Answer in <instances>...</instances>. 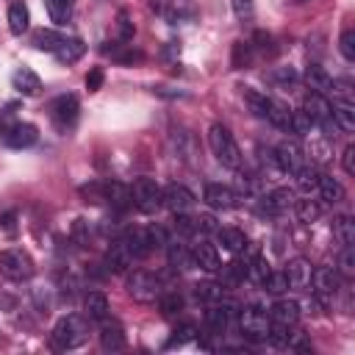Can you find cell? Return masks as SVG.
Listing matches in <instances>:
<instances>
[{"instance_id":"6da1fadb","label":"cell","mask_w":355,"mask_h":355,"mask_svg":"<svg viewBox=\"0 0 355 355\" xmlns=\"http://www.w3.org/2000/svg\"><path fill=\"white\" fill-rule=\"evenodd\" d=\"M86 338H89V322H86L83 316H78V313H67V316H61V319L55 322L53 333H50V344H53V349H61V352L80 347Z\"/></svg>"},{"instance_id":"7a4b0ae2","label":"cell","mask_w":355,"mask_h":355,"mask_svg":"<svg viewBox=\"0 0 355 355\" xmlns=\"http://www.w3.org/2000/svg\"><path fill=\"white\" fill-rule=\"evenodd\" d=\"M208 144H211V153L216 155V161L227 169H239L241 166V150L233 139V133L227 130V125L222 122H214L211 130H208Z\"/></svg>"},{"instance_id":"3957f363","label":"cell","mask_w":355,"mask_h":355,"mask_svg":"<svg viewBox=\"0 0 355 355\" xmlns=\"http://www.w3.org/2000/svg\"><path fill=\"white\" fill-rule=\"evenodd\" d=\"M36 272L33 266V258L19 250V247H11V250H3L0 252V275L11 283H22V280H31Z\"/></svg>"},{"instance_id":"277c9868","label":"cell","mask_w":355,"mask_h":355,"mask_svg":"<svg viewBox=\"0 0 355 355\" xmlns=\"http://www.w3.org/2000/svg\"><path fill=\"white\" fill-rule=\"evenodd\" d=\"M269 324H272L269 313H266L263 308H258V305H247V308H241V313H239L241 336L250 338V341H266Z\"/></svg>"},{"instance_id":"5b68a950","label":"cell","mask_w":355,"mask_h":355,"mask_svg":"<svg viewBox=\"0 0 355 355\" xmlns=\"http://www.w3.org/2000/svg\"><path fill=\"white\" fill-rule=\"evenodd\" d=\"M78 116H80V105L75 94H61L50 103V119L58 133H69L78 125Z\"/></svg>"},{"instance_id":"8992f818","label":"cell","mask_w":355,"mask_h":355,"mask_svg":"<svg viewBox=\"0 0 355 355\" xmlns=\"http://www.w3.org/2000/svg\"><path fill=\"white\" fill-rule=\"evenodd\" d=\"M125 291H128L136 302H155V300L161 297V280H158L155 275H150V272L136 269V272L128 275Z\"/></svg>"},{"instance_id":"52a82bcc","label":"cell","mask_w":355,"mask_h":355,"mask_svg":"<svg viewBox=\"0 0 355 355\" xmlns=\"http://www.w3.org/2000/svg\"><path fill=\"white\" fill-rule=\"evenodd\" d=\"M130 202L141 211V214H155L161 205V189L155 180L150 178H136L130 186Z\"/></svg>"},{"instance_id":"ba28073f","label":"cell","mask_w":355,"mask_h":355,"mask_svg":"<svg viewBox=\"0 0 355 355\" xmlns=\"http://www.w3.org/2000/svg\"><path fill=\"white\" fill-rule=\"evenodd\" d=\"M0 133H3V141H6L11 150H28V147H33L36 139H39V128L31 125V122H11V125H6Z\"/></svg>"},{"instance_id":"9c48e42d","label":"cell","mask_w":355,"mask_h":355,"mask_svg":"<svg viewBox=\"0 0 355 355\" xmlns=\"http://www.w3.org/2000/svg\"><path fill=\"white\" fill-rule=\"evenodd\" d=\"M313 297L322 302V300H333L341 288V275L333 269V266H313Z\"/></svg>"},{"instance_id":"30bf717a","label":"cell","mask_w":355,"mask_h":355,"mask_svg":"<svg viewBox=\"0 0 355 355\" xmlns=\"http://www.w3.org/2000/svg\"><path fill=\"white\" fill-rule=\"evenodd\" d=\"M302 111L311 116L313 125H319V128H324V130L333 128V111H330V100H327L324 94L308 92L305 100H302Z\"/></svg>"},{"instance_id":"8fae6325","label":"cell","mask_w":355,"mask_h":355,"mask_svg":"<svg viewBox=\"0 0 355 355\" xmlns=\"http://www.w3.org/2000/svg\"><path fill=\"white\" fill-rule=\"evenodd\" d=\"M128 344V336H125V327L119 319H111V316H103L100 319V347L105 352H119L125 349Z\"/></svg>"},{"instance_id":"7c38bea8","label":"cell","mask_w":355,"mask_h":355,"mask_svg":"<svg viewBox=\"0 0 355 355\" xmlns=\"http://www.w3.org/2000/svg\"><path fill=\"white\" fill-rule=\"evenodd\" d=\"M233 313H236V305L222 302V300H219V302H211L208 311H205V327H208L214 336H222V333L230 327Z\"/></svg>"},{"instance_id":"4fadbf2b","label":"cell","mask_w":355,"mask_h":355,"mask_svg":"<svg viewBox=\"0 0 355 355\" xmlns=\"http://www.w3.org/2000/svg\"><path fill=\"white\" fill-rule=\"evenodd\" d=\"M133 261H136V255L130 252L128 241L125 239H114L111 247H108V252H105V269L119 275V272H128L133 266Z\"/></svg>"},{"instance_id":"5bb4252c","label":"cell","mask_w":355,"mask_h":355,"mask_svg":"<svg viewBox=\"0 0 355 355\" xmlns=\"http://www.w3.org/2000/svg\"><path fill=\"white\" fill-rule=\"evenodd\" d=\"M161 205H166L172 214H180L194 205V194L183 183H169L166 189H161Z\"/></svg>"},{"instance_id":"9a60e30c","label":"cell","mask_w":355,"mask_h":355,"mask_svg":"<svg viewBox=\"0 0 355 355\" xmlns=\"http://www.w3.org/2000/svg\"><path fill=\"white\" fill-rule=\"evenodd\" d=\"M305 153L294 144V141H283V144H277L275 147V161H277V169L280 172H288V175H294L302 164H305V158H302Z\"/></svg>"},{"instance_id":"2e32d148","label":"cell","mask_w":355,"mask_h":355,"mask_svg":"<svg viewBox=\"0 0 355 355\" xmlns=\"http://www.w3.org/2000/svg\"><path fill=\"white\" fill-rule=\"evenodd\" d=\"M205 202H208L214 211H230V208L239 205V194H236L230 186L208 183V186H205Z\"/></svg>"},{"instance_id":"e0dca14e","label":"cell","mask_w":355,"mask_h":355,"mask_svg":"<svg viewBox=\"0 0 355 355\" xmlns=\"http://www.w3.org/2000/svg\"><path fill=\"white\" fill-rule=\"evenodd\" d=\"M283 275H286V280H288L291 288H308L311 286V277H313V263L308 258H302V255L300 258H291Z\"/></svg>"},{"instance_id":"ac0fdd59","label":"cell","mask_w":355,"mask_h":355,"mask_svg":"<svg viewBox=\"0 0 355 355\" xmlns=\"http://www.w3.org/2000/svg\"><path fill=\"white\" fill-rule=\"evenodd\" d=\"M294 205V194L288 191V189H272L263 200H261V211L263 214H269V216H280L283 211H288Z\"/></svg>"},{"instance_id":"d6986e66","label":"cell","mask_w":355,"mask_h":355,"mask_svg":"<svg viewBox=\"0 0 355 355\" xmlns=\"http://www.w3.org/2000/svg\"><path fill=\"white\" fill-rule=\"evenodd\" d=\"M269 319H272L275 324L294 327L297 319H300V302H294V300H277V302L269 308Z\"/></svg>"},{"instance_id":"ffe728a7","label":"cell","mask_w":355,"mask_h":355,"mask_svg":"<svg viewBox=\"0 0 355 355\" xmlns=\"http://www.w3.org/2000/svg\"><path fill=\"white\" fill-rule=\"evenodd\" d=\"M150 11L158 14L166 25H178V22H183V17H191V11L180 8L175 0H150Z\"/></svg>"},{"instance_id":"44dd1931","label":"cell","mask_w":355,"mask_h":355,"mask_svg":"<svg viewBox=\"0 0 355 355\" xmlns=\"http://www.w3.org/2000/svg\"><path fill=\"white\" fill-rule=\"evenodd\" d=\"M11 86H14L19 94L31 97V94H36V92L42 89V80H39V75H36L31 67H19V69H14V75H11Z\"/></svg>"},{"instance_id":"7402d4cb","label":"cell","mask_w":355,"mask_h":355,"mask_svg":"<svg viewBox=\"0 0 355 355\" xmlns=\"http://www.w3.org/2000/svg\"><path fill=\"white\" fill-rule=\"evenodd\" d=\"M83 53H86V42L78 36H64L61 44L55 47V58L61 64H75L78 58H83Z\"/></svg>"},{"instance_id":"603a6c76","label":"cell","mask_w":355,"mask_h":355,"mask_svg":"<svg viewBox=\"0 0 355 355\" xmlns=\"http://www.w3.org/2000/svg\"><path fill=\"white\" fill-rule=\"evenodd\" d=\"M241 97H244V103H247V108H250V114H252L255 119H266L272 97H266L263 92L252 89V86H244V89H241Z\"/></svg>"},{"instance_id":"cb8c5ba5","label":"cell","mask_w":355,"mask_h":355,"mask_svg":"<svg viewBox=\"0 0 355 355\" xmlns=\"http://www.w3.org/2000/svg\"><path fill=\"white\" fill-rule=\"evenodd\" d=\"M191 255H194V263H197L200 269H205V272H219V266H222V263H219V252H216V247L208 244V241L194 244Z\"/></svg>"},{"instance_id":"d4e9b609","label":"cell","mask_w":355,"mask_h":355,"mask_svg":"<svg viewBox=\"0 0 355 355\" xmlns=\"http://www.w3.org/2000/svg\"><path fill=\"white\" fill-rule=\"evenodd\" d=\"M108 297L103 294V291H89L86 297H83V313H86V319L89 322H100L103 316H108Z\"/></svg>"},{"instance_id":"484cf974","label":"cell","mask_w":355,"mask_h":355,"mask_svg":"<svg viewBox=\"0 0 355 355\" xmlns=\"http://www.w3.org/2000/svg\"><path fill=\"white\" fill-rule=\"evenodd\" d=\"M330 111H333V125H338L344 133H352V130H355V105H352V103H347V100H333Z\"/></svg>"},{"instance_id":"4316f807","label":"cell","mask_w":355,"mask_h":355,"mask_svg":"<svg viewBox=\"0 0 355 355\" xmlns=\"http://www.w3.org/2000/svg\"><path fill=\"white\" fill-rule=\"evenodd\" d=\"M166 258H169V266H172V269H180V272H186V269H194V266H197V263H194L191 250H189L186 244H178V241L166 244Z\"/></svg>"},{"instance_id":"83f0119b","label":"cell","mask_w":355,"mask_h":355,"mask_svg":"<svg viewBox=\"0 0 355 355\" xmlns=\"http://www.w3.org/2000/svg\"><path fill=\"white\" fill-rule=\"evenodd\" d=\"M305 83H308L311 92L324 94V92H330L333 78H330V72H327L324 67H319V64H308V69H305Z\"/></svg>"},{"instance_id":"f1b7e54d","label":"cell","mask_w":355,"mask_h":355,"mask_svg":"<svg viewBox=\"0 0 355 355\" xmlns=\"http://www.w3.org/2000/svg\"><path fill=\"white\" fill-rule=\"evenodd\" d=\"M316 191L322 194V200H324L327 205H336V202H341V200L347 197L344 186H341L336 178H330V175H319V186H316Z\"/></svg>"},{"instance_id":"f546056e","label":"cell","mask_w":355,"mask_h":355,"mask_svg":"<svg viewBox=\"0 0 355 355\" xmlns=\"http://www.w3.org/2000/svg\"><path fill=\"white\" fill-rule=\"evenodd\" d=\"M28 22H31V14H28V6L19 0V3H11L8 6V31L14 36H22L28 31Z\"/></svg>"},{"instance_id":"4dcf8cb0","label":"cell","mask_w":355,"mask_h":355,"mask_svg":"<svg viewBox=\"0 0 355 355\" xmlns=\"http://www.w3.org/2000/svg\"><path fill=\"white\" fill-rule=\"evenodd\" d=\"M44 6H47V14H50V22L67 25V22L72 19L75 0H44Z\"/></svg>"},{"instance_id":"1f68e13d","label":"cell","mask_w":355,"mask_h":355,"mask_svg":"<svg viewBox=\"0 0 355 355\" xmlns=\"http://www.w3.org/2000/svg\"><path fill=\"white\" fill-rule=\"evenodd\" d=\"M216 236H219L222 247L230 250V252H241V250L247 247V236H244V230H239V227H219Z\"/></svg>"},{"instance_id":"d6a6232c","label":"cell","mask_w":355,"mask_h":355,"mask_svg":"<svg viewBox=\"0 0 355 355\" xmlns=\"http://www.w3.org/2000/svg\"><path fill=\"white\" fill-rule=\"evenodd\" d=\"M61 39H64V33H58L53 28H39L33 33V47L36 50H44V53H55V47L61 44Z\"/></svg>"},{"instance_id":"836d02e7","label":"cell","mask_w":355,"mask_h":355,"mask_svg":"<svg viewBox=\"0 0 355 355\" xmlns=\"http://www.w3.org/2000/svg\"><path fill=\"white\" fill-rule=\"evenodd\" d=\"M266 122H272L277 130H286V133H291V111H288L283 103H277V100H272V103H269V114H266Z\"/></svg>"},{"instance_id":"e575fe53","label":"cell","mask_w":355,"mask_h":355,"mask_svg":"<svg viewBox=\"0 0 355 355\" xmlns=\"http://www.w3.org/2000/svg\"><path fill=\"white\" fill-rule=\"evenodd\" d=\"M333 236L341 247H349L355 244V222L349 216H336L333 219Z\"/></svg>"},{"instance_id":"d590c367","label":"cell","mask_w":355,"mask_h":355,"mask_svg":"<svg viewBox=\"0 0 355 355\" xmlns=\"http://www.w3.org/2000/svg\"><path fill=\"white\" fill-rule=\"evenodd\" d=\"M294 178H297V189H300L302 194H311V191H316V186H319V172H316V166L302 164V166L294 172Z\"/></svg>"},{"instance_id":"8d00e7d4","label":"cell","mask_w":355,"mask_h":355,"mask_svg":"<svg viewBox=\"0 0 355 355\" xmlns=\"http://www.w3.org/2000/svg\"><path fill=\"white\" fill-rule=\"evenodd\" d=\"M194 297L200 300V302H219L222 297H225V286L222 283H214V280H205V283H197L194 286Z\"/></svg>"},{"instance_id":"74e56055","label":"cell","mask_w":355,"mask_h":355,"mask_svg":"<svg viewBox=\"0 0 355 355\" xmlns=\"http://www.w3.org/2000/svg\"><path fill=\"white\" fill-rule=\"evenodd\" d=\"M252 58H255V53H252V44L250 42H233V55H230V64H233V69H247L250 64H252Z\"/></svg>"},{"instance_id":"f35d334b","label":"cell","mask_w":355,"mask_h":355,"mask_svg":"<svg viewBox=\"0 0 355 355\" xmlns=\"http://www.w3.org/2000/svg\"><path fill=\"white\" fill-rule=\"evenodd\" d=\"M122 239L128 241V247H130V252H133L136 258H144L147 252H153V250H150V241H147V233H144V230H139V227L128 230Z\"/></svg>"},{"instance_id":"ab89813d","label":"cell","mask_w":355,"mask_h":355,"mask_svg":"<svg viewBox=\"0 0 355 355\" xmlns=\"http://www.w3.org/2000/svg\"><path fill=\"white\" fill-rule=\"evenodd\" d=\"M269 272H272V269H269L266 258H261V255H255V258H247V280H250V283L261 286V283L266 280V275H269Z\"/></svg>"},{"instance_id":"60d3db41","label":"cell","mask_w":355,"mask_h":355,"mask_svg":"<svg viewBox=\"0 0 355 355\" xmlns=\"http://www.w3.org/2000/svg\"><path fill=\"white\" fill-rule=\"evenodd\" d=\"M194 338H197V327H194L191 322H183V324H178V327L172 330V338L166 341V349L183 347V344H189V341H194Z\"/></svg>"},{"instance_id":"b9f144b4","label":"cell","mask_w":355,"mask_h":355,"mask_svg":"<svg viewBox=\"0 0 355 355\" xmlns=\"http://www.w3.org/2000/svg\"><path fill=\"white\" fill-rule=\"evenodd\" d=\"M294 211H297V219H300L302 225L316 222L319 214H322V208H319L313 200H294Z\"/></svg>"},{"instance_id":"7bdbcfd3","label":"cell","mask_w":355,"mask_h":355,"mask_svg":"<svg viewBox=\"0 0 355 355\" xmlns=\"http://www.w3.org/2000/svg\"><path fill=\"white\" fill-rule=\"evenodd\" d=\"M341 277H355V247L349 244V247H344L341 252H338V269H336Z\"/></svg>"},{"instance_id":"ee69618b","label":"cell","mask_w":355,"mask_h":355,"mask_svg":"<svg viewBox=\"0 0 355 355\" xmlns=\"http://www.w3.org/2000/svg\"><path fill=\"white\" fill-rule=\"evenodd\" d=\"M158 305H161V313L164 316H175L183 311V297L178 291H169V294H161L158 297Z\"/></svg>"},{"instance_id":"f6af8a7d","label":"cell","mask_w":355,"mask_h":355,"mask_svg":"<svg viewBox=\"0 0 355 355\" xmlns=\"http://www.w3.org/2000/svg\"><path fill=\"white\" fill-rule=\"evenodd\" d=\"M31 297H33V305L39 313H50V308H53V291L50 288L36 286V288H31Z\"/></svg>"},{"instance_id":"bcb514c9","label":"cell","mask_w":355,"mask_h":355,"mask_svg":"<svg viewBox=\"0 0 355 355\" xmlns=\"http://www.w3.org/2000/svg\"><path fill=\"white\" fill-rule=\"evenodd\" d=\"M103 53H108L114 61H122V64H133V61H141V53L139 50H130V47H103Z\"/></svg>"},{"instance_id":"7dc6e473","label":"cell","mask_w":355,"mask_h":355,"mask_svg":"<svg viewBox=\"0 0 355 355\" xmlns=\"http://www.w3.org/2000/svg\"><path fill=\"white\" fill-rule=\"evenodd\" d=\"M311 130H313L311 116H308L305 111H291V133H297V136H311Z\"/></svg>"},{"instance_id":"c3c4849f","label":"cell","mask_w":355,"mask_h":355,"mask_svg":"<svg viewBox=\"0 0 355 355\" xmlns=\"http://www.w3.org/2000/svg\"><path fill=\"white\" fill-rule=\"evenodd\" d=\"M72 241L78 247H89V241H92V225L86 219H75L72 222Z\"/></svg>"},{"instance_id":"681fc988","label":"cell","mask_w":355,"mask_h":355,"mask_svg":"<svg viewBox=\"0 0 355 355\" xmlns=\"http://www.w3.org/2000/svg\"><path fill=\"white\" fill-rule=\"evenodd\" d=\"M269 78H272L277 86H283V89H291V86L300 80V78H297V72H294L291 67H277V69H272V72H269Z\"/></svg>"},{"instance_id":"f907efd6","label":"cell","mask_w":355,"mask_h":355,"mask_svg":"<svg viewBox=\"0 0 355 355\" xmlns=\"http://www.w3.org/2000/svg\"><path fill=\"white\" fill-rule=\"evenodd\" d=\"M338 50H341V55H344V61H355V31L352 28H347L344 33H341V39H338Z\"/></svg>"},{"instance_id":"816d5d0a","label":"cell","mask_w":355,"mask_h":355,"mask_svg":"<svg viewBox=\"0 0 355 355\" xmlns=\"http://www.w3.org/2000/svg\"><path fill=\"white\" fill-rule=\"evenodd\" d=\"M261 286H263L269 294H283V291L288 288V280H286V275H283V272H269V275H266V280H263Z\"/></svg>"},{"instance_id":"f5cc1de1","label":"cell","mask_w":355,"mask_h":355,"mask_svg":"<svg viewBox=\"0 0 355 355\" xmlns=\"http://www.w3.org/2000/svg\"><path fill=\"white\" fill-rule=\"evenodd\" d=\"M144 233H147L150 250H161V247L169 244V241H166V230H164L161 225H150V227H144Z\"/></svg>"},{"instance_id":"db71d44e","label":"cell","mask_w":355,"mask_h":355,"mask_svg":"<svg viewBox=\"0 0 355 355\" xmlns=\"http://www.w3.org/2000/svg\"><path fill=\"white\" fill-rule=\"evenodd\" d=\"M311 158L316 161V164H324V161H330V155H333V150H330V141L327 139H322V141H311Z\"/></svg>"},{"instance_id":"11a10c76","label":"cell","mask_w":355,"mask_h":355,"mask_svg":"<svg viewBox=\"0 0 355 355\" xmlns=\"http://www.w3.org/2000/svg\"><path fill=\"white\" fill-rule=\"evenodd\" d=\"M172 222H175V230H178L180 236H186V239L197 233V227H194V219H191V216H186L183 211H180V214H175V219H172Z\"/></svg>"},{"instance_id":"9f6ffc18","label":"cell","mask_w":355,"mask_h":355,"mask_svg":"<svg viewBox=\"0 0 355 355\" xmlns=\"http://www.w3.org/2000/svg\"><path fill=\"white\" fill-rule=\"evenodd\" d=\"M116 31H119V39L122 42H130L133 39V22H130V17L125 14V11H119V17H116Z\"/></svg>"},{"instance_id":"6f0895ef","label":"cell","mask_w":355,"mask_h":355,"mask_svg":"<svg viewBox=\"0 0 355 355\" xmlns=\"http://www.w3.org/2000/svg\"><path fill=\"white\" fill-rule=\"evenodd\" d=\"M194 227H197L200 233H216V230H219V225H216V219H214L211 214H200V216L194 219Z\"/></svg>"},{"instance_id":"680465c9","label":"cell","mask_w":355,"mask_h":355,"mask_svg":"<svg viewBox=\"0 0 355 355\" xmlns=\"http://www.w3.org/2000/svg\"><path fill=\"white\" fill-rule=\"evenodd\" d=\"M286 349H297V352H308L311 349V341L305 338V333H291L288 336V344H286Z\"/></svg>"},{"instance_id":"91938a15","label":"cell","mask_w":355,"mask_h":355,"mask_svg":"<svg viewBox=\"0 0 355 355\" xmlns=\"http://www.w3.org/2000/svg\"><path fill=\"white\" fill-rule=\"evenodd\" d=\"M341 166H344V172H347V175H355V144H347V147H344Z\"/></svg>"},{"instance_id":"94428289","label":"cell","mask_w":355,"mask_h":355,"mask_svg":"<svg viewBox=\"0 0 355 355\" xmlns=\"http://www.w3.org/2000/svg\"><path fill=\"white\" fill-rule=\"evenodd\" d=\"M230 6H233L239 19H250L252 17V0H230Z\"/></svg>"},{"instance_id":"6125c7cd","label":"cell","mask_w":355,"mask_h":355,"mask_svg":"<svg viewBox=\"0 0 355 355\" xmlns=\"http://www.w3.org/2000/svg\"><path fill=\"white\" fill-rule=\"evenodd\" d=\"M100 86H103V69L94 67V69H89V75H86V89H89V92H97Z\"/></svg>"},{"instance_id":"be15d7a7","label":"cell","mask_w":355,"mask_h":355,"mask_svg":"<svg viewBox=\"0 0 355 355\" xmlns=\"http://www.w3.org/2000/svg\"><path fill=\"white\" fill-rule=\"evenodd\" d=\"M239 183H241V191H244V194H255V191H258V175H250V172H247V175L239 178Z\"/></svg>"},{"instance_id":"e7e4bbea","label":"cell","mask_w":355,"mask_h":355,"mask_svg":"<svg viewBox=\"0 0 355 355\" xmlns=\"http://www.w3.org/2000/svg\"><path fill=\"white\" fill-rule=\"evenodd\" d=\"M255 42H258V47H261L263 53H266V50L272 53V47H269V44H272V36H266V33H255Z\"/></svg>"},{"instance_id":"03108f58","label":"cell","mask_w":355,"mask_h":355,"mask_svg":"<svg viewBox=\"0 0 355 355\" xmlns=\"http://www.w3.org/2000/svg\"><path fill=\"white\" fill-rule=\"evenodd\" d=\"M0 225H3L8 233H14V214H6V216L0 219Z\"/></svg>"},{"instance_id":"003e7915","label":"cell","mask_w":355,"mask_h":355,"mask_svg":"<svg viewBox=\"0 0 355 355\" xmlns=\"http://www.w3.org/2000/svg\"><path fill=\"white\" fill-rule=\"evenodd\" d=\"M0 305H6V308H11V305H14V300H11V297H0Z\"/></svg>"}]
</instances>
